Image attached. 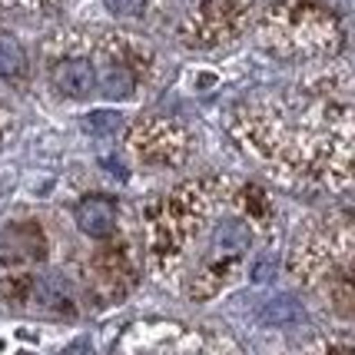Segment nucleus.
<instances>
[{"instance_id": "8", "label": "nucleus", "mask_w": 355, "mask_h": 355, "mask_svg": "<svg viewBox=\"0 0 355 355\" xmlns=\"http://www.w3.org/2000/svg\"><path fill=\"white\" fill-rule=\"evenodd\" d=\"M0 259L3 263H33L44 259V232L33 223H17L0 232Z\"/></svg>"}, {"instance_id": "7", "label": "nucleus", "mask_w": 355, "mask_h": 355, "mask_svg": "<svg viewBox=\"0 0 355 355\" xmlns=\"http://www.w3.org/2000/svg\"><path fill=\"white\" fill-rule=\"evenodd\" d=\"M73 219L83 236L90 239H107L110 232L116 230V200L113 196H103V193H93V196H83L73 209Z\"/></svg>"}, {"instance_id": "12", "label": "nucleus", "mask_w": 355, "mask_h": 355, "mask_svg": "<svg viewBox=\"0 0 355 355\" xmlns=\"http://www.w3.org/2000/svg\"><path fill=\"white\" fill-rule=\"evenodd\" d=\"M27 70V53L14 33H0V77L3 80H17L24 77Z\"/></svg>"}, {"instance_id": "15", "label": "nucleus", "mask_w": 355, "mask_h": 355, "mask_svg": "<svg viewBox=\"0 0 355 355\" xmlns=\"http://www.w3.org/2000/svg\"><path fill=\"white\" fill-rule=\"evenodd\" d=\"M87 126H90L93 133H100V130H116V126H120V116H113V113H93Z\"/></svg>"}, {"instance_id": "3", "label": "nucleus", "mask_w": 355, "mask_h": 355, "mask_svg": "<svg viewBox=\"0 0 355 355\" xmlns=\"http://www.w3.org/2000/svg\"><path fill=\"white\" fill-rule=\"evenodd\" d=\"M230 180H196V183L176 186L159 202L150 206L146 223V246H150V266L153 272H173V266L183 259L186 243L200 232L202 219L213 213V206L223 200V189Z\"/></svg>"}, {"instance_id": "1", "label": "nucleus", "mask_w": 355, "mask_h": 355, "mask_svg": "<svg viewBox=\"0 0 355 355\" xmlns=\"http://www.w3.org/2000/svg\"><path fill=\"white\" fill-rule=\"evenodd\" d=\"M232 137L286 183L345 189L352 180L349 100L302 96V103H243L232 110Z\"/></svg>"}, {"instance_id": "10", "label": "nucleus", "mask_w": 355, "mask_h": 355, "mask_svg": "<svg viewBox=\"0 0 355 355\" xmlns=\"http://www.w3.org/2000/svg\"><path fill=\"white\" fill-rule=\"evenodd\" d=\"M53 87L63 96H73V100L90 96L96 90V63L87 60V57H67L53 67Z\"/></svg>"}, {"instance_id": "6", "label": "nucleus", "mask_w": 355, "mask_h": 355, "mask_svg": "<svg viewBox=\"0 0 355 355\" xmlns=\"http://www.w3.org/2000/svg\"><path fill=\"white\" fill-rule=\"evenodd\" d=\"M130 146H133V153L143 159V163H150V166H159V170H166V166H180L186 163V156H189V133H186L180 123H173V120H137L133 130H130Z\"/></svg>"}, {"instance_id": "5", "label": "nucleus", "mask_w": 355, "mask_h": 355, "mask_svg": "<svg viewBox=\"0 0 355 355\" xmlns=\"http://www.w3.org/2000/svg\"><path fill=\"white\" fill-rule=\"evenodd\" d=\"M246 27V7L236 0H200L183 17L180 37L189 46H219L236 40Z\"/></svg>"}, {"instance_id": "4", "label": "nucleus", "mask_w": 355, "mask_h": 355, "mask_svg": "<svg viewBox=\"0 0 355 355\" xmlns=\"http://www.w3.org/2000/svg\"><path fill=\"white\" fill-rule=\"evenodd\" d=\"M293 272L306 286L329 295L339 312H352V230L349 219H329V226L299 236L289 256Z\"/></svg>"}, {"instance_id": "13", "label": "nucleus", "mask_w": 355, "mask_h": 355, "mask_svg": "<svg viewBox=\"0 0 355 355\" xmlns=\"http://www.w3.org/2000/svg\"><path fill=\"white\" fill-rule=\"evenodd\" d=\"M116 17H143L146 10V0H103Z\"/></svg>"}, {"instance_id": "14", "label": "nucleus", "mask_w": 355, "mask_h": 355, "mask_svg": "<svg viewBox=\"0 0 355 355\" xmlns=\"http://www.w3.org/2000/svg\"><path fill=\"white\" fill-rule=\"evenodd\" d=\"M53 3H60V0H0V7H17V10H44Z\"/></svg>"}, {"instance_id": "11", "label": "nucleus", "mask_w": 355, "mask_h": 355, "mask_svg": "<svg viewBox=\"0 0 355 355\" xmlns=\"http://www.w3.org/2000/svg\"><path fill=\"white\" fill-rule=\"evenodd\" d=\"M96 87L107 93L110 100H126L130 93L137 90V70L126 63L123 53L107 57V67L96 70Z\"/></svg>"}, {"instance_id": "9", "label": "nucleus", "mask_w": 355, "mask_h": 355, "mask_svg": "<svg viewBox=\"0 0 355 355\" xmlns=\"http://www.w3.org/2000/svg\"><path fill=\"white\" fill-rule=\"evenodd\" d=\"M24 299L33 302V306H40V309H50V312H73V302H77L70 279L57 276V272L31 279L27 289H24Z\"/></svg>"}, {"instance_id": "2", "label": "nucleus", "mask_w": 355, "mask_h": 355, "mask_svg": "<svg viewBox=\"0 0 355 355\" xmlns=\"http://www.w3.org/2000/svg\"><path fill=\"white\" fill-rule=\"evenodd\" d=\"M259 40L286 60H329L345 46V31L322 0H272L259 20Z\"/></svg>"}]
</instances>
